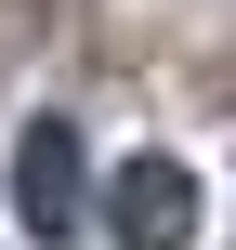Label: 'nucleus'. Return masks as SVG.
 Returning a JSON list of instances; mask_svg holds the SVG:
<instances>
[{"label":"nucleus","instance_id":"obj_1","mask_svg":"<svg viewBox=\"0 0 236 250\" xmlns=\"http://www.w3.org/2000/svg\"><path fill=\"white\" fill-rule=\"evenodd\" d=\"M13 224L39 250L92 224V145H79L66 119H26V132H13Z\"/></svg>","mask_w":236,"mask_h":250},{"label":"nucleus","instance_id":"obj_2","mask_svg":"<svg viewBox=\"0 0 236 250\" xmlns=\"http://www.w3.org/2000/svg\"><path fill=\"white\" fill-rule=\"evenodd\" d=\"M105 237L118 250H197V171L158 158V145L118 158V171H105Z\"/></svg>","mask_w":236,"mask_h":250}]
</instances>
